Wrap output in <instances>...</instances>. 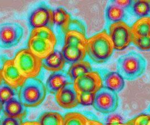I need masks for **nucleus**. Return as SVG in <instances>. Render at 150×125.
Returning <instances> with one entry per match:
<instances>
[{"label": "nucleus", "instance_id": "f257e3e1", "mask_svg": "<svg viewBox=\"0 0 150 125\" xmlns=\"http://www.w3.org/2000/svg\"><path fill=\"white\" fill-rule=\"evenodd\" d=\"M86 50L89 58L95 63L103 64L110 59L114 47L106 30L88 38Z\"/></svg>", "mask_w": 150, "mask_h": 125}, {"label": "nucleus", "instance_id": "f03ea898", "mask_svg": "<svg viewBox=\"0 0 150 125\" xmlns=\"http://www.w3.org/2000/svg\"><path fill=\"white\" fill-rule=\"evenodd\" d=\"M47 90L38 78L27 79L18 91V97L26 108H36L45 100Z\"/></svg>", "mask_w": 150, "mask_h": 125}, {"label": "nucleus", "instance_id": "7ed1b4c3", "mask_svg": "<svg viewBox=\"0 0 150 125\" xmlns=\"http://www.w3.org/2000/svg\"><path fill=\"white\" fill-rule=\"evenodd\" d=\"M146 68V61L136 52H130L121 56L117 61L118 72L124 80L132 81L139 77Z\"/></svg>", "mask_w": 150, "mask_h": 125}, {"label": "nucleus", "instance_id": "20e7f679", "mask_svg": "<svg viewBox=\"0 0 150 125\" xmlns=\"http://www.w3.org/2000/svg\"><path fill=\"white\" fill-rule=\"evenodd\" d=\"M13 59L19 72L27 79L36 78L42 68V60L38 58L28 48L18 51Z\"/></svg>", "mask_w": 150, "mask_h": 125}, {"label": "nucleus", "instance_id": "39448f33", "mask_svg": "<svg viewBox=\"0 0 150 125\" xmlns=\"http://www.w3.org/2000/svg\"><path fill=\"white\" fill-rule=\"evenodd\" d=\"M24 30L16 22L0 24V48L10 49L19 44L22 40Z\"/></svg>", "mask_w": 150, "mask_h": 125}, {"label": "nucleus", "instance_id": "423d86ee", "mask_svg": "<svg viewBox=\"0 0 150 125\" xmlns=\"http://www.w3.org/2000/svg\"><path fill=\"white\" fill-rule=\"evenodd\" d=\"M109 36L112 42L114 50L117 51L124 50L132 42L131 27L123 21L110 24Z\"/></svg>", "mask_w": 150, "mask_h": 125}, {"label": "nucleus", "instance_id": "0eeeda50", "mask_svg": "<svg viewBox=\"0 0 150 125\" xmlns=\"http://www.w3.org/2000/svg\"><path fill=\"white\" fill-rule=\"evenodd\" d=\"M73 86L77 94L88 93L96 94L103 88V82L98 72L91 71L75 79Z\"/></svg>", "mask_w": 150, "mask_h": 125}, {"label": "nucleus", "instance_id": "6e6552de", "mask_svg": "<svg viewBox=\"0 0 150 125\" xmlns=\"http://www.w3.org/2000/svg\"><path fill=\"white\" fill-rule=\"evenodd\" d=\"M119 99L117 93L105 88H102L96 93L93 107L103 114L114 112L119 107Z\"/></svg>", "mask_w": 150, "mask_h": 125}, {"label": "nucleus", "instance_id": "1a4fd4ad", "mask_svg": "<svg viewBox=\"0 0 150 125\" xmlns=\"http://www.w3.org/2000/svg\"><path fill=\"white\" fill-rule=\"evenodd\" d=\"M28 23L32 30L44 27L51 28L54 25L53 10L45 4L38 5L30 12Z\"/></svg>", "mask_w": 150, "mask_h": 125}, {"label": "nucleus", "instance_id": "9d476101", "mask_svg": "<svg viewBox=\"0 0 150 125\" xmlns=\"http://www.w3.org/2000/svg\"><path fill=\"white\" fill-rule=\"evenodd\" d=\"M3 81L14 89H18L27 80L15 66L13 59L5 60L1 68Z\"/></svg>", "mask_w": 150, "mask_h": 125}, {"label": "nucleus", "instance_id": "9b49d317", "mask_svg": "<svg viewBox=\"0 0 150 125\" xmlns=\"http://www.w3.org/2000/svg\"><path fill=\"white\" fill-rule=\"evenodd\" d=\"M55 45L49 40L35 36H30L27 48L38 58L44 60L55 51Z\"/></svg>", "mask_w": 150, "mask_h": 125}, {"label": "nucleus", "instance_id": "f8f14e48", "mask_svg": "<svg viewBox=\"0 0 150 125\" xmlns=\"http://www.w3.org/2000/svg\"><path fill=\"white\" fill-rule=\"evenodd\" d=\"M55 99L58 105L65 109L75 108L79 104L73 83L66 85L58 91L55 94Z\"/></svg>", "mask_w": 150, "mask_h": 125}, {"label": "nucleus", "instance_id": "ddd939ff", "mask_svg": "<svg viewBox=\"0 0 150 125\" xmlns=\"http://www.w3.org/2000/svg\"><path fill=\"white\" fill-rule=\"evenodd\" d=\"M72 83L73 82L70 80L67 73L60 71L51 74L46 80L45 86L49 93L55 94L60 89Z\"/></svg>", "mask_w": 150, "mask_h": 125}, {"label": "nucleus", "instance_id": "4468645a", "mask_svg": "<svg viewBox=\"0 0 150 125\" xmlns=\"http://www.w3.org/2000/svg\"><path fill=\"white\" fill-rule=\"evenodd\" d=\"M4 115L10 117L24 119L28 111L26 107L21 102L18 96L15 97L3 105Z\"/></svg>", "mask_w": 150, "mask_h": 125}, {"label": "nucleus", "instance_id": "2eb2a0df", "mask_svg": "<svg viewBox=\"0 0 150 125\" xmlns=\"http://www.w3.org/2000/svg\"><path fill=\"white\" fill-rule=\"evenodd\" d=\"M66 63L62 52L55 50L46 58L42 60V67L52 73L62 71Z\"/></svg>", "mask_w": 150, "mask_h": 125}, {"label": "nucleus", "instance_id": "dca6fc26", "mask_svg": "<svg viewBox=\"0 0 150 125\" xmlns=\"http://www.w3.org/2000/svg\"><path fill=\"white\" fill-rule=\"evenodd\" d=\"M103 86L115 93H119L125 86L124 78L118 72H109L104 76Z\"/></svg>", "mask_w": 150, "mask_h": 125}, {"label": "nucleus", "instance_id": "f3484780", "mask_svg": "<svg viewBox=\"0 0 150 125\" xmlns=\"http://www.w3.org/2000/svg\"><path fill=\"white\" fill-rule=\"evenodd\" d=\"M61 52L66 61L71 64L83 61L87 54L85 47L65 45L62 47Z\"/></svg>", "mask_w": 150, "mask_h": 125}, {"label": "nucleus", "instance_id": "a211bd4d", "mask_svg": "<svg viewBox=\"0 0 150 125\" xmlns=\"http://www.w3.org/2000/svg\"><path fill=\"white\" fill-rule=\"evenodd\" d=\"M71 15L63 7H58L53 10L54 24L59 27L65 33L68 29L71 21Z\"/></svg>", "mask_w": 150, "mask_h": 125}, {"label": "nucleus", "instance_id": "6ab92c4d", "mask_svg": "<svg viewBox=\"0 0 150 125\" xmlns=\"http://www.w3.org/2000/svg\"><path fill=\"white\" fill-rule=\"evenodd\" d=\"M133 37H150V16L139 18L131 27Z\"/></svg>", "mask_w": 150, "mask_h": 125}, {"label": "nucleus", "instance_id": "aec40b11", "mask_svg": "<svg viewBox=\"0 0 150 125\" xmlns=\"http://www.w3.org/2000/svg\"><path fill=\"white\" fill-rule=\"evenodd\" d=\"M92 71V66L88 61L83 60L72 64L68 70V76L71 81Z\"/></svg>", "mask_w": 150, "mask_h": 125}, {"label": "nucleus", "instance_id": "412c9836", "mask_svg": "<svg viewBox=\"0 0 150 125\" xmlns=\"http://www.w3.org/2000/svg\"><path fill=\"white\" fill-rule=\"evenodd\" d=\"M88 39L82 33L73 30H68L64 35L65 46H71L76 47H86Z\"/></svg>", "mask_w": 150, "mask_h": 125}, {"label": "nucleus", "instance_id": "4be33fe9", "mask_svg": "<svg viewBox=\"0 0 150 125\" xmlns=\"http://www.w3.org/2000/svg\"><path fill=\"white\" fill-rule=\"evenodd\" d=\"M38 121L40 125H63V116L57 112L48 111L42 113Z\"/></svg>", "mask_w": 150, "mask_h": 125}, {"label": "nucleus", "instance_id": "5701e85b", "mask_svg": "<svg viewBox=\"0 0 150 125\" xmlns=\"http://www.w3.org/2000/svg\"><path fill=\"white\" fill-rule=\"evenodd\" d=\"M89 119L82 113L69 112L63 116V125H88Z\"/></svg>", "mask_w": 150, "mask_h": 125}, {"label": "nucleus", "instance_id": "b1692460", "mask_svg": "<svg viewBox=\"0 0 150 125\" xmlns=\"http://www.w3.org/2000/svg\"><path fill=\"white\" fill-rule=\"evenodd\" d=\"M125 15L124 9L116 4H112L108 6L106 10V17L110 22H119L122 21Z\"/></svg>", "mask_w": 150, "mask_h": 125}, {"label": "nucleus", "instance_id": "393cba45", "mask_svg": "<svg viewBox=\"0 0 150 125\" xmlns=\"http://www.w3.org/2000/svg\"><path fill=\"white\" fill-rule=\"evenodd\" d=\"M30 36H35L50 41L56 45L57 39L54 31L49 27H40L32 29L30 31Z\"/></svg>", "mask_w": 150, "mask_h": 125}, {"label": "nucleus", "instance_id": "a878e982", "mask_svg": "<svg viewBox=\"0 0 150 125\" xmlns=\"http://www.w3.org/2000/svg\"><path fill=\"white\" fill-rule=\"evenodd\" d=\"M132 9L137 16L140 18L146 17L150 14V1H135L132 5Z\"/></svg>", "mask_w": 150, "mask_h": 125}, {"label": "nucleus", "instance_id": "bb28decb", "mask_svg": "<svg viewBox=\"0 0 150 125\" xmlns=\"http://www.w3.org/2000/svg\"><path fill=\"white\" fill-rule=\"evenodd\" d=\"M18 96V92L5 82L0 85V103L4 105L10 100Z\"/></svg>", "mask_w": 150, "mask_h": 125}, {"label": "nucleus", "instance_id": "cd10ccee", "mask_svg": "<svg viewBox=\"0 0 150 125\" xmlns=\"http://www.w3.org/2000/svg\"><path fill=\"white\" fill-rule=\"evenodd\" d=\"M132 42L142 51L150 50V37H133Z\"/></svg>", "mask_w": 150, "mask_h": 125}, {"label": "nucleus", "instance_id": "c85d7f7f", "mask_svg": "<svg viewBox=\"0 0 150 125\" xmlns=\"http://www.w3.org/2000/svg\"><path fill=\"white\" fill-rule=\"evenodd\" d=\"M77 95L79 104H81L83 106H90L93 105L96 96L95 94L82 93L80 94H77Z\"/></svg>", "mask_w": 150, "mask_h": 125}, {"label": "nucleus", "instance_id": "c756f323", "mask_svg": "<svg viewBox=\"0 0 150 125\" xmlns=\"http://www.w3.org/2000/svg\"><path fill=\"white\" fill-rule=\"evenodd\" d=\"M150 121V114H141L127 122L126 125H148Z\"/></svg>", "mask_w": 150, "mask_h": 125}, {"label": "nucleus", "instance_id": "7c9ffc66", "mask_svg": "<svg viewBox=\"0 0 150 125\" xmlns=\"http://www.w3.org/2000/svg\"><path fill=\"white\" fill-rule=\"evenodd\" d=\"M23 122V119L10 117L5 115L0 119V125H21Z\"/></svg>", "mask_w": 150, "mask_h": 125}, {"label": "nucleus", "instance_id": "2f4dec72", "mask_svg": "<svg viewBox=\"0 0 150 125\" xmlns=\"http://www.w3.org/2000/svg\"><path fill=\"white\" fill-rule=\"evenodd\" d=\"M68 30H73L80 32L85 35L86 28L83 23L77 19H72Z\"/></svg>", "mask_w": 150, "mask_h": 125}, {"label": "nucleus", "instance_id": "473e14b6", "mask_svg": "<svg viewBox=\"0 0 150 125\" xmlns=\"http://www.w3.org/2000/svg\"><path fill=\"white\" fill-rule=\"evenodd\" d=\"M124 119L118 114H112L106 118L107 125H115L123 124Z\"/></svg>", "mask_w": 150, "mask_h": 125}, {"label": "nucleus", "instance_id": "72a5a7b5", "mask_svg": "<svg viewBox=\"0 0 150 125\" xmlns=\"http://www.w3.org/2000/svg\"><path fill=\"white\" fill-rule=\"evenodd\" d=\"M114 3L116 4L117 6H120V8L125 9L129 8L130 6L132 5L133 1H130V0H126V1H123V0H117L114 1Z\"/></svg>", "mask_w": 150, "mask_h": 125}, {"label": "nucleus", "instance_id": "f704fd0d", "mask_svg": "<svg viewBox=\"0 0 150 125\" xmlns=\"http://www.w3.org/2000/svg\"><path fill=\"white\" fill-rule=\"evenodd\" d=\"M21 125H40V124L36 121H27L23 122Z\"/></svg>", "mask_w": 150, "mask_h": 125}, {"label": "nucleus", "instance_id": "c9c22d12", "mask_svg": "<svg viewBox=\"0 0 150 125\" xmlns=\"http://www.w3.org/2000/svg\"><path fill=\"white\" fill-rule=\"evenodd\" d=\"M88 125H104L100 122L94 120V119H89Z\"/></svg>", "mask_w": 150, "mask_h": 125}, {"label": "nucleus", "instance_id": "e433bc0d", "mask_svg": "<svg viewBox=\"0 0 150 125\" xmlns=\"http://www.w3.org/2000/svg\"><path fill=\"white\" fill-rule=\"evenodd\" d=\"M2 81H3V78L2 75V71H1V69H0V85L2 83Z\"/></svg>", "mask_w": 150, "mask_h": 125}, {"label": "nucleus", "instance_id": "4c0bfd02", "mask_svg": "<svg viewBox=\"0 0 150 125\" xmlns=\"http://www.w3.org/2000/svg\"><path fill=\"white\" fill-rule=\"evenodd\" d=\"M2 108H3V105L0 103V113H1V110H2Z\"/></svg>", "mask_w": 150, "mask_h": 125}, {"label": "nucleus", "instance_id": "58836bf2", "mask_svg": "<svg viewBox=\"0 0 150 125\" xmlns=\"http://www.w3.org/2000/svg\"><path fill=\"white\" fill-rule=\"evenodd\" d=\"M125 125V124H120V125Z\"/></svg>", "mask_w": 150, "mask_h": 125}, {"label": "nucleus", "instance_id": "ea45409f", "mask_svg": "<svg viewBox=\"0 0 150 125\" xmlns=\"http://www.w3.org/2000/svg\"><path fill=\"white\" fill-rule=\"evenodd\" d=\"M148 125H150V122H149V124H148Z\"/></svg>", "mask_w": 150, "mask_h": 125}]
</instances>
